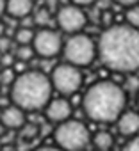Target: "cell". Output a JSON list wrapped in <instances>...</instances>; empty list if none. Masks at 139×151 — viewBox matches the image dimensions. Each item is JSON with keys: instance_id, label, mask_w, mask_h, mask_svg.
Segmentation results:
<instances>
[{"instance_id": "1", "label": "cell", "mask_w": 139, "mask_h": 151, "mask_svg": "<svg viewBox=\"0 0 139 151\" xmlns=\"http://www.w3.org/2000/svg\"><path fill=\"white\" fill-rule=\"evenodd\" d=\"M98 59L105 68L116 73L139 71V30L127 23L107 27L96 45Z\"/></svg>"}, {"instance_id": "2", "label": "cell", "mask_w": 139, "mask_h": 151, "mask_svg": "<svg viewBox=\"0 0 139 151\" xmlns=\"http://www.w3.org/2000/svg\"><path fill=\"white\" fill-rule=\"evenodd\" d=\"M127 93L112 80H100L88 87L82 98L84 114L96 123H116L125 112Z\"/></svg>"}, {"instance_id": "3", "label": "cell", "mask_w": 139, "mask_h": 151, "mask_svg": "<svg viewBox=\"0 0 139 151\" xmlns=\"http://www.w3.org/2000/svg\"><path fill=\"white\" fill-rule=\"evenodd\" d=\"M52 93L54 89L50 77L39 69H27L16 75L9 89L11 103L20 107L23 112H36L46 109L52 100Z\"/></svg>"}, {"instance_id": "4", "label": "cell", "mask_w": 139, "mask_h": 151, "mask_svg": "<svg viewBox=\"0 0 139 151\" xmlns=\"http://www.w3.org/2000/svg\"><path fill=\"white\" fill-rule=\"evenodd\" d=\"M98 55L96 43L88 36V34H72L62 46V57L68 64L75 68H88L95 62Z\"/></svg>"}, {"instance_id": "5", "label": "cell", "mask_w": 139, "mask_h": 151, "mask_svg": "<svg viewBox=\"0 0 139 151\" xmlns=\"http://www.w3.org/2000/svg\"><path fill=\"white\" fill-rule=\"evenodd\" d=\"M55 146L64 151H82L91 142V132L79 119H68L57 124L54 132Z\"/></svg>"}, {"instance_id": "6", "label": "cell", "mask_w": 139, "mask_h": 151, "mask_svg": "<svg viewBox=\"0 0 139 151\" xmlns=\"http://www.w3.org/2000/svg\"><path fill=\"white\" fill-rule=\"evenodd\" d=\"M48 77H50V82H52V89L57 91L62 98L75 94L82 87V73H80V69L72 66V64H68V62L57 64Z\"/></svg>"}, {"instance_id": "7", "label": "cell", "mask_w": 139, "mask_h": 151, "mask_svg": "<svg viewBox=\"0 0 139 151\" xmlns=\"http://www.w3.org/2000/svg\"><path fill=\"white\" fill-rule=\"evenodd\" d=\"M62 46H64V41H62V37L57 30L48 29V27H43V29L36 30L32 48H34L38 57L52 59V57L62 53Z\"/></svg>"}, {"instance_id": "8", "label": "cell", "mask_w": 139, "mask_h": 151, "mask_svg": "<svg viewBox=\"0 0 139 151\" xmlns=\"http://www.w3.org/2000/svg\"><path fill=\"white\" fill-rule=\"evenodd\" d=\"M57 25L62 32H68L70 36L72 34H80L86 25H88V14L82 7L73 6V4H66L57 11Z\"/></svg>"}, {"instance_id": "9", "label": "cell", "mask_w": 139, "mask_h": 151, "mask_svg": "<svg viewBox=\"0 0 139 151\" xmlns=\"http://www.w3.org/2000/svg\"><path fill=\"white\" fill-rule=\"evenodd\" d=\"M72 103L66 98H52L50 103L46 105L45 109V114H46V119L55 123V124H61L68 119H72Z\"/></svg>"}, {"instance_id": "10", "label": "cell", "mask_w": 139, "mask_h": 151, "mask_svg": "<svg viewBox=\"0 0 139 151\" xmlns=\"http://www.w3.org/2000/svg\"><path fill=\"white\" fill-rule=\"evenodd\" d=\"M116 128L123 137H128V139L139 135V112L137 110H125L118 117Z\"/></svg>"}, {"instance_id": "11", "label": "cell", "mask_w": 139, "mask_h": 151, "mask_svg": "<svg viewBox=\"0 0 139 151\" xmlns=\"http://www.w3.org/2000/svg\"><path fill=\"white\" fill-rule=\"evenodd\" d=\"M0 123H2L7 130H22L23 124L27 123L25 112L20 107H16V105L11 103V105H7L2 110V114H0Z\"/></svg>"}, {"instance_id": "12", "label": "cell", "mask_w": 139, "mask_h": 151, "mask_svg": "<svg viewBox=\"0 0 139 151\" xmlns=\"http://www.w3.org/2000/svg\"><path fill=\"white\" fill-rule=\"evenodd\" d=\"M6 13L18 20L30 18L34 13V2L32 0H6Z\"/></svg>"}, {"instance_id": "13", "label": "cell", "mask_w": 139, "mask_h": 151, "mask_svg": "<svg viewBox=\"0 0 139 151\" xmlns=\"http://www.w3.org/2000/svg\"><path fill=\"white\" fill-rule=\"evenodd\" d=\"M91 142L96 151H111L114 146V137L107 130H98L95 135H91Z\"/></svg>"}, {"instance_id": "14", "label": "cell", "mask_w": 139, "mask_h": 151, "mask_svg": "<svg viewBox=\"0 0 139 151\" xmlns=\"http://www.w3.org/2000/svg\"><path fill=\"white\" fill-rule=\"evenodd\" d=\"M34 36H36V30H34L32 27H25V25H22V27L16 29V32H14V41H16L18 46L32 45Z\"/></svg>"}, {"instance_id": "15", "label": "cell", "mask_w": 139, "mask_h": 151, "mask_svg": "<svg viewBox=\"0 0 139 151\" xmlns=\"http://www.w3.org/2000/svg\"><path fill=\"white\" fill-rule=\"evenodd\" d=\"M34 55H36V52H34L32 45L16 46V50H14V59H16V60H20V62H29Z\"/></svg>"}, {"instance_id": "16", "label": "cell", "mask_w": 139, "mask_h": 151, "mask_svg": "<svg viewBox=\"0 0 139 151\" xmlns=\"http://www.w3.org/2000/svg\"><path fill=\"white\" fill-rule=\"evenodd\" d=\"M125 22H127L128 27L139 30V6H132V7L127 9V13H125Z\"/></svg>"}, {"instance_id": "17", "label": "cell", "mask_w": 139, "mask_h": 151, "mask_svg": "<svg viewBox=\"0 0 139 151\" xmlns=\"http://www.w3.org/2000/svg\"><path fill=\"white\" fill-rule=\"evenodd\" d=\"M32 20H34V25H38L39 29H43V27H46V25L50 23V13H48L45 7H41V9H38V11L34 13Z\"/></svg>"}, {"instance_id": "18", "label": "cell", "mask_w": 139, "mask_h": 151, "mask_svg": "<svg viewBox=\"0 0 139 151\" xmlns=\"http://www.w3.org/2000/svg\"><path fill=\"white\" fill-rule=\"evenodd\" d=\"M125 89V93H139V77L137 75H127L125 78V86H121Z\"/></svg>"}, {"instance_id": "19", "label": "cell", "mask_w": 139, "mask_h": 151, "mask_svg": "<svg viewBox=\"0 0 139 151\" xmlns=\"http://www.w3.org/2000/svg\"><path fill=\"white\" fill-rule=\"evenodd\" d=\"M16 78V73L13 68H2L0 69V84L2 86H11Z\"/></svg>"}, {"instance_id": "20", "label": "cell", "mask_w": 139, "mask_h": 151, "mask_svg": "<svg viewBox=\"0 0 139 151\" xmlns=\"http://www.w3.org/2000/svg\"><path fill=\"white\" fill-rule=\"evenodd\" d=\"M22 135H23L25 139H32V137H36V135H38V126L32 124V123H25L23 128H22Z\"/></svg>"}, {"instance_id": "21", "label": "cell", "mask_w": 139, "mask_h": 151, "mask_svg": "<svg viewBox=\"0 0 139 151\" xmlns=\"http://www.w3.org/2000/svg\"><path fill=\"white\" fill-rule=\"evenodd\" d=\"M121 151H139V135H135V137L128 139Z\"/></svg>"}, {"instance_id": "22", "label": "cell", "mask_w": 139, "mask_h": 151, "mask_svg": "<svg viewBox=\"0 0 139 151\" xmlns=\"http://www.w3.org/2000/svg\"><path fill=\"white\" fill-rule=\"evenodd\" d=\"M11 39L7 37V36H4V37H0V53H9L11 52Z\"/></svg>"}, {"instance_id": "23", "label": "cell", "mask_w": 139, "mask_h": 151, "mask_svg": "<svg viewBox=\"0 0 139 151\" xmlns=\"http://www.w3.org/2000/svg\"><path fill=\"white\" fill-rule=\"evenodd\" d=\"M95 2H96V0H72L73 6H79V7H82V9L88 7V6H93Z\"/></svg>"}, {"instance_id": "24", "label": "cell", "mask_w": 139, "mask_h": 151, "mask_svg": "<svg viewBox=\"0 0 139 151\" xmlns=\"http://www.w3.org/2000/svg\"><path fill=\"white\" fill-rule=\"evenodd\" d=\"M116 4H119V6H123V7H132V6H139V0H114Z\"/></svg>"}, {"instance_id": "25", "label": "cell", "mask_w": 139, "mask_h": 151, "mask_svg": "<svg viewBox=\"0 0 139 151\" xmlns=\"http://www.w3.org/2000/svg\"><path fill=\"white\" fill-rule=\"evenodd\" d=\"M34 151H64V149H61L57 146H41V147H38Z\"/></svg>"}, {"instance_id": "26", "label": "cell", "mask_w": 139, "mask_h": 151, "mask_svg": "<svg viewBox=\"0 0 139 151\" xmlns=\"http://www.w3.org/2000/svg\"><path fill=\"white\" fill-rule=\"evenodd\" d=\"M4 13H6V0H0V18Z\"/></svg>"}, {"instance_id": "27", "label": "cell", "mask_w": 139, "mask_h": 151, "mask_svg": "<svg viewBox=\"0 0 139 151\" xmlns=\"http://www.w3.org/2000/svg\"><path fill=\"white\" fill-rule=\"evenodd\" d=\"M6 36V25H4V22H0V37H4Z\"/></svg>"}, {"instance_id": "28", "label": "cell", "mask_w": 139, "mask_h": 151, "mask_svg": "<svg viewBox=\"0 0 139 151\" xmlns=\"http://www.w3.org/2000/svg\"><path fill=\"white\" fill-rule=\"evenodd\" d=\"M6 130H7V128H6L2 123H0V137H4V135H6Z\"/></svg>"}, {"instance_id": "29", "label": "cell", "mask_w": 139, "mask_h": 151, "mask_svg": "<svg viewBox=\"0 0 139 151\" xmlns=\"http://www.w3.org/2000/svg\"><path fill=\"white\" fill-rule=\"evenodd\" d=\"M137 112H139V94H137Z\"/></svg>"}, {"instance_id": "30", "label": "cell", "mask_w": 139, "mask_h": 151, "mask_svg": "<svg viewBox=\"0 0 139 151\" xmlns=\"http://www.w3.org/2000/svg\"><path fill=\"white\" fill-rule=\"evenodd\" d=\"M0 151H2V144H0Z\"/></svg>"}, {"instance_id": "31", "label": "cell", "mask_w": 139, "mask_h": 151, "mask_svg": "<svg viewBox=\"0 0 139 151\" xmlns=\"http://www.w3.org/2000/svg\"><path fill=\"white\" fill-rule=\"evenodd\" d=\"M0 57H2V53H0Z\"/></svg>"}]
</instances>
